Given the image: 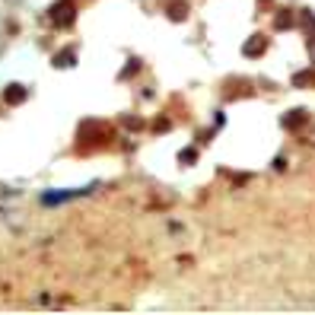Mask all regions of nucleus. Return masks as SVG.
<instances>
[{"instance_id": "1", "label": "nucleus", "mask_w": 315, "mask_h": 315, "mask_svg": "<svg viewBox=\"0 0 315 315\" xmlns=\"http://www.w3.org/2000/svg\"><path fill=\"white\" fill-rule=\"evenodd\" d=\"M48 16H51L54 26H70L74 22V0H60V3H54L51 10H48Z\"/></svg>"}, {"instance_id": "4", "label": "nucleus", "mask_w": 315, "mask_h": 315, "mask_svg": "<svg viewBox=\"0 0 315 315\" xmlns=\"http://www.w3.org/2000/svg\"><path fill=\"white\" fill-rule=\"evenodd\" d=\"M169 10H172V13H169L172 20H185V16H188V7H185V3H172Z\"/></svg>"}, {"instance_id": "2", "label": "nucleus", "mask_w": 315, "mask_h": 315, "mask_svg": "<svg viewBox=\"0 0 315 315\" xmlns=\"http://www.w3.org/2000/svg\"><path fill=\"white\" fill-rule=\"evenodd\" d=\"M3 99H7V105H20V102L26 99V86H20V83H10V86L3 89Z\"/></svg>"}, {"instance_id": "5", "label": "nucleus", "mask_w": 315, "mask_h": 315, "mask_svg": "<svg viewBox=\"0 0 315 315\" xmlns=\"http://www.w3.org/2000/svg\"><path fill=\"white\" fill-rule=\"evenodd\" d=\"M255 51H264V39H252L245 45V54H255Z\"/></svg>"}, {"instance_id": "3", "label": "nucleus", "mask_w": 315, "mask_h": 315, "mask_svg": "<svg viewBox=\"0 0 315 315\" xmlns=\"http://www.w3.org/2000/svg\"><path fill=\"white\" fill-rule=\"evenodd\" d=\"M74 60H77V51L74 48H64L60 54H54V67H70Z\"/></svg>"}]
</instances>
